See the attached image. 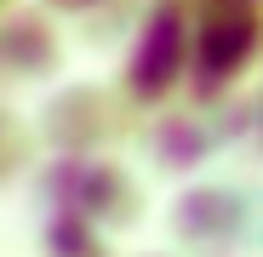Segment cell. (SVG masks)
<instances>
[{
  "mask_svg": "<svg viewBox=\"0 0 263 257\" xmlns=\"http://www.w3.org/2000/svg\"><path fill=\"white\" fill-rule=\"evenodd\" d=\"M252 40H257V23H252L246 12H223V17H212L206 46H200V69H206V80H223V74L246 57Z\"/></svg>",
  "mask_w": 263,
  "mask_h": 257,
  "instance_id": "obj_1",
  "label": "cell"
},
{
  "mask_svg": "<svg viewBox=\"0 0 263 257\" xmlns=\"http://www.w3.org/2000/svg\"><path fill=\"white\" fill-rule=\"evenodd\" d=\"M172 69H178V17H155L143 52H138V69H132V86L138 92H160V86L172 80Z\"/></svg>",
  "mask_w": 263,
  "mask_h": 257,
  "instance_id": "obj_2",
  "label": "cell"
}]
</instances>
